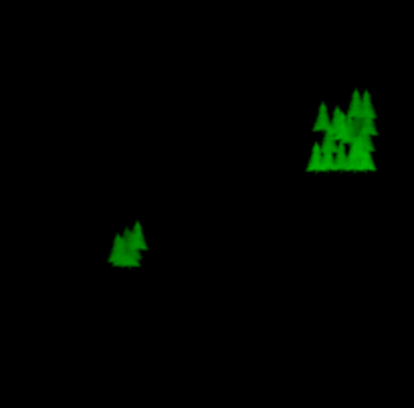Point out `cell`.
Instances as JSON below:
<instances>
[{
  "label": "cell",
  "instance_id": "2",
  "mask_svg": "<svg viewBox=\"0 0 414 408\" xmlns=\"http://www.w3.org/2000/svg\"><path fill=\"white\" fill-rule=\"evenodd\" d=\"M329 125H332V115H329V111H327V105L321 103V105H319L317 121H315V125H313V131H321V129L325 131Z\"/></svg>",
  "mask_w": 414,
  "mask_h": 408
},
{
  "label": "cell",
  "instance_id": "1",
  "mask_svg": "<svg viewBox=\"0 0 414 408\" xmlns=\"http://www.w3.org/2000/svg\"><path fill=\"white\" fill-rule=\"evenodd\" d=\"M321 166H323L321 144H313V152H311V160L307 164V172H321Z\"/></svg>",
  "mask_w": 414,
  "mask_h": 408
}]
</instances>
